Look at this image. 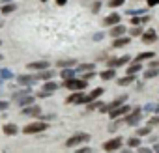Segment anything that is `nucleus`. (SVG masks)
<instances>
[{
	"label": "nucleus",
	"mask_w": 159,
	"mask_h": 153,
	"mask_svg": "<svg viewBox=\"0 0 159 153\" xmlns=\"http://www.w3.org/2000/svg\"><path fill=\"white\" fill-rule=\"evenodd\" d=\"M23 114H26V116H39L41 114V108L38 105H30V107L23 108Z\"/></svg>",
	"instance_id": "nucleus-11"
},
{
	"label": "nucleus",
	"mask_w": 159,
	"mask_h": 153,
	"mask_svg": "<svg viewBox=\"0 0 159 153\" xmlns=\"http://www.w3.org/2000/svg\"><path fill=\"white\" fill-rule=\"evenodd\" d=\"M41 2H47V0H41Z\"/></svg>",
	"instance_id": "nucleus-46"
},
{
	"label": "nucleus",
	"mask_w": 159,
	"mask_h": 153,
	"mask_svg": "<svg viewBox=\"0 0 159 153\" xmlns=\"http://www.w3.org/2000/svg\"><path fill=\"white\" fill-rule=\"evenodd\" d=\"M155 39H157V32H155V30H152V28H150V30H146V32L142 34V41H144V43H153Z\"/></svg>",
	"instance_id": "nucleus-9"
},
{
	"label": "nucleus",
	"mask_w": 159,
	"mask_h": 153,
	"mask_svg": "<svg viewBox=\"0 0 159 153\" xmlns=\"http://www.w3.org/2000/svg\"><path fill=\"white\" fill-rule=\"evenodd\" d=\"M153 151H155V153H159V142L155 144V147H153Z\"/></svg>",
	"instance_id": "nucleus-45"
},
{
	"label": "nucleus",
	"mask_w": 159,
	"mask_h": 153,
	"mask_svg": "<svg viewBox=\"0 0 159 153\" xmlns=\"http://www.w3.org/2000/svg\"><path fill=\"white\" fill-rule=\"evenodd\" d=\"M64 86L67 88V90H73V92H81V90H84L86 86H88V82L83 79V81H79V79H71V81H66L64 82Z\"/></svg>",
	"instance_id": "nucleus-1"
},
{
	"label": "nucleus",
	"mask_w": 159,
	"mask_h": 153,
	"mask_svg": "<svg viewBox=\"0 0 159 153\" xmlns=\"http://www.w3.org/2000/svg\"><path fill=\"white\" fill-rule=\"evenodd\" d=\"M15 10V4H6L4 8H2V13H11Z\"/></svg>",
	"instance_id": "nucleus-33"
},
{
	"label": "nucleus",
	"mask_w": 159,
	"mask_h": 153,
	"mask_svg": "<svg viewBox=\"0 0 159 153\" xmlns=\"http://www.w3.org/2000/svg\"><path fill=\"white\" fill-rule=\"evenodd\" d=\"M129 41H131L129 37H118V39H114V43H112V47H116V49H118V47H124V45H127Z\"/></svg>",
	"instance_id": "nucleus-21"
},
{
	"label": "nucleus",
	"mask_w": 159,
	"mask_h": 153,
	"mask_svg": "<svg viewBox=\"0 0 159 153\" xmlns=\"http://www.w3.org/2000/svg\"><path fill=\"white\" fill-rule=\"evenodd\" d=\"M28 67L30 69H34V71H47L51 65H49V62H32V63H28Z\"/></svg>",
	"instance_id": "nucleus-8"
},
{
	"label": "nucleus",
	"mask_w": 159,
	"mask_h": 153,
	"mask_svg": "<svg viewBox=\"0 0 159 153\" xmlns=\"http://www.w3.org/2000/svg\"><path fill=\"white\" fill-rule=\"evenodd\" d=\"M125 112H131L127 105H124V107H120V108H116V110H112V112H109V116H111L112 120H116V118H120V116H122V114H125Z\"/></svg>",
	"instance_id": "nucleus-13"
},
{
	"label": "nucleus",
	"mask_w": 159,
	"mask_h": 153,
	"mask_svg": "<svg viewBox=\"0 0 159 153\" xmlns=\"http://www.w3.org/2000/svg\"><path fill=\"white\" fill-rule=\"evenodd\" d=\"M124 34H125V26H122V24L111 28V36H112V37H120V36H124Z\"/></svg>",
	"instance_id": "nucleus-14"
},
{
	"label": "nucleus",
	"mask_w": 159,
	"mask_h": 153,
	"mask_svg": "<svg viewBox=\"0 0 159 153\" xmlns=\"http://www.w3.org/2000/svg\"><path fill=\"white\" fill-rule=\"evenodd\" d=\"M118 23H120V15L118 13H111L103 21V24H107V26H118Z\"/></svg>",
	"instance_id": "nucleus-7"
},
{
	"label": "nucleus",
	"mask_w": 159,
	"mask_h": 153,
	"mask_svg": "<svg viewBox=\"0 0 159 153\" xmlns=\"http://www.w3.org/2000/svg\"><path fill=\"white\" fill-rule=\"evenodd\" d=\"M17 101H19V105H23V108H26V107H30L34 103V97L32 95H25V97H19Z\"/></svg>",
	"instance_id": "nucleus-15"
},
{
	"label": "nucleus",
	"mask_w": 159,
	"mask_h": 153,
	"mask_svg": "<svg viewBox=\"0 0 159 153\" xmlns=\"http://www.w3.org/2000/svg\"><path fill=\"white\" fill-rule=\"evenodd\" d=\"M135 81V75H127V76H122V79L118 81V84L120 86H127V84H131Z\"/></svg>",
	"instance_id": "nucleus-17"
},
{
	"label": "nucleus",
	"mask_w": 159,
	"mask_h": 153,
	"mask_svg": "<svg viewBox=\"0 0 159 153\" xmlns=\"http://www.w3.org/2000/svg\"><path fill=\"white\" fill-rule=\"evenodd\" d=\"M81 95H83V94H73V95H69V97L66 99V103H79Z\"/></svg>",
	"instance_id": "nucleus-27"
},
{
	"label": "nucleus",
	"mask_w": 159,
	"mask_h": 153,
	"mask_svg": "<svg viewBox=\"0 0 159 153\" xmlns=\"http://www.w3.org/2000/svg\"><path fill=\"white\" fill-rule=\"evenodd\" d=\"M94 67H96L94 63H83L81 67H77V71H88V73H90V71H92Z\"/></svg>",
	"instance_id": "nucleus-28"
},
{
	"label": "nucleus",
	"mask_w": 159,
	"mask_h": 153,
	"mask_svg": "<svg viewBox=\"0 0 159 153\" xmlns=\"http://www.w3.org/2000/svg\"><path fill=\"white\" fill-rule=\"evenodd\" d=\"M99 6H101V4H99V2H96V4H94V11H99Z\"/></svg>",
	"instance_id": "nucleus-43"
},
{
	"label": "nucleus",
	"mask_w": 159,
	"mask_h": 153,
	"mask_svg": "<svg viewBox=\"0 0 159 153\" xmlns=\"http://www.w3.org/2000/svg\"><path fill=\"white\" fill-rule=\"evenodd\" d=\"M99 107H101L99 103H90V105H88V112H90V110H94V108H99Z\"/></svg>",
	"instance_id": "nucleus-38"
},
{
	"label": "nucleus",
	"mask_w": 159,
	"mask_h": 153,
	"mask_svg": "<svg viewBox=\"0 0 159 153\" xmlns=\"http://www.w3.org/2000/svg\"><path fill=\"white\" fill-rule=\"evenodd\" d=\"M56 88H58V84H56V82H45V86H43V92H47V94H52Z\"/></svg>",
	"instance_id": "nucleus-22"
},
{
	"label": "nucleus",
	"mask_w": 159,
	"mask_h": 153,
	"mask_svg": "<svg viewBox=\"0 0 159 153\" xmlns=\"http://www.w3.org/2000/svg\"><path fill=\"white\" fill-rule=\"evenodd\" d=\"M99 95H103V88H96V90H94V92L90 94V97H92V101H94V99H98Z\"/></svg>",
	"instance_id": "nucleus-31"
},
{
	"label": "nucleus",
	"mask_w": 159,
	"mask_h": 153,
	"mask_svg": "<svg viewBox=\"0 0 159 153\" xmlns=\"http://www.w3.org/2000/svg\"><path fill=\"white\" fill-rule=\"evenodd\" d=\"M139 144H140V140H139L137 136H135V138H129V140H127V146H129V147H137Z\"/></svg>",
	"instance_id": "nucleus-32"
},
{
	"label": "nucleus",
	"mask_w": 159,
	"mask_h": 153,
	"mask_svg": "<svg viewBox=\"0 0 159 153\" xmlns=\"http://www.w3.org/2000/svg\"><path fill=\"white\" fill-rule=\"evenodd\" d=\"M120 146H122V138L116 136V138L105 142V144H103V149H105V151H116V149H120Z\"/></svg>",
	"instance_id": "nucleus-4"
},
{
	"label": "nucleus",
	"mask_w": 159,
	"mask_h": 153,
	"mask_svg": "<svg viewBox=\"0 0 159 153\" xmlns=\"http://www.w3.org/2000/svg\"><path fill=\"white\" fill-rule=\"evenodd\" d=\"M88 140H90V134H86V133H79V134L67 138L66 146H67V147H73V146H77V144H83V142H88Z\"/></svg>",
	"instance_id": "nucleus-3"
},
{
	"label": "nucleus",
	"mask_w": 159,
	"mask_h": 153,
	"mask_svg": "<svg viewBox=\"0 0 159 153\" xmlns=\"http://www.w3.org/2000/svg\"><path fill=\"white\" fill-rule=\"evenodd\" d=\"M125 101H127V97H125V95H120L118 99H114V101H112V103L109 105V110L112 112V110H116V108H120V107H124V103H125Z\"/></svg>",
	"instance_id": "nucleus-10"
},
{
	"label": "nucleus",
	"mask_w": 159,
	"mask_h": 153,
	"mask_svg": "<svg viewBox=\"0 0 159 153\" xmlns=\"http://www.w3.org/2000/svg\"><path fill=\"white\" fill-rule=\"evenodd\" d=\"M73 73H75L73 69H62V79L64 81H71L73 79Z\"/></svg>",
	"instance_id": "nucleus-23"
},
{
	"label": "nucleus",
	"mask_w": 159,
	"mask_h": 153,
	"mask_svg": "<svg viewBox=\"0 0 159 153\" xmlns=\"http://www.w3.org/2000/svg\"><path fill=\"white\" fill-rule=\"evenodd\" d=\"M77 153H94L92 147H81V149H77Z\"/></svg>",
	"instance_id": "nucleus-36"
},
{
	"label": "nucleus",
	"mask_w": 159,
	"mask_h": 153,
	"mask_svg": "<svg viewBox=\"0 0 159 153\" xmlns=\"http://www.w3.org/2000/svg\"><path fill=\"white\" fill-rule=\"evenodd\" d=\"M114 75H116V73H114V69H107V71H103L99 76H101L103 81H111V79H114Z\"/></svg>",
	"instance_id": "nucleus-20"
},
{
	"label": "nucleus",
	"mask_w": 159,
	"mask_h": 153,
	"mask_svg": "<svg viewBox=\"0 0 159 153\" xmlns=\"http://www.w3.org/2000/svg\"><path fill=\"white\" fill-rule=\"evenodd\" d=\"M17 81H19L21 84H26V86H28V84H34V82H38L39 79H38V75H21Z\"/></svg>",
	"instance_id": "nucleus-6"
},
{
	"label": "nucleus",
	"mask_w": 159,
	"mask_h": 153,
	"mask_svg": "<svg viewBox=\"0 0 159 153\" xmlns=\"http://www.w3.org/2000/svg\"><path fill=\"white\" fill-rule=\"evenodd\" d=\"M146 4H148L150 8H153V6H157V4H159V0H146Z\"/></svg>",
	"instance_id": "nucleus-37"
},
{
	"label": "nucleus",
	"mask_w": 159,
	"mask_h": 153,
	"mask_svg": "<svg viewBox=\"0 0 159 153\" xmlns=\"http://www.w3.org/2000/svg\"><path fill=\"white\" fill-rule=\"evenodd\" d=\"M157 123H159V116H153V118L148 121V125H150V127H153V125H157Z\"/></svg>",
	"instance_id": "nucleus-35"
},
{
	"label": "nucleus",
	"mask_w": 159,
	"mask_h": 153,
	"mask_svg": "<svg viewBox=\"0 0 159 153\" xmlns=\"http://www.w3.org/2000/svg\"><path fill=\"white\" fill-rule=\"evenodd\" d=\"M99 112H111V110H109V105H101V107H99Z\"/></svg>",
	"instance_id": "nucleus-40"
},
{
	"label": "nucleus",
	"mask_w": 159,
	"mask_h": 153,
	"mask_svg": "<svg viewBox=\"0 0 159 153\" xmlns=\"http://www.w3.org/2000/svg\"><path fill=\"white\" fill-rule=\"evenodd\" d=\"M8 108V103L6 101H0V110H6Z\"/></svg>",
	"instance_id": "nucleus-41"
},
{
	"label": "nucleus",
	"mask_w": 159,
	"mask_h": 153,
	"mask_svg": "<svg viewBox=\"0 0 159 153\" xmlns=\"http://www.w3.org/2000/svg\"><path fill=\"white\" fill-rule=\"evenodd\" d=\"M17 133V125H13V123H6L4 125V134H15Z\"/></svg>",
	"instance_id": "nucleus-18"
},
{
	"label": "nucleus",
	"mask_w": 159,
	"mask_h": 153,
	"mask_svg": "<svg viewBox=\"0 0 159 153\" xmlns=\"http://www.w3.org/2000/svg\"><path fill=\"white\" fill-rule=\"evenodd\" d=\"M66 2H67V0H56V4H58V6H64Z\"/></svg>",
	"instance_id": "nucleus-44"
},
{
	"label": "nucleus",
	"mask_w": 159,
	"mask_h": 153,
	"mask_svg": "<svg viewBox=\"0 0 159 153\" xmlns=\"http://www.w3.org/2000/svg\"><path fill=\"white\" fill-rule=\"evenodd\" d=\"M131 34H133V36H140V34H142V30H140V28H133V30H131Z\"/></svg>",
	"instance_id": "nucleus-39"
},
{
	"label": "nucleus",
	"mask_w": 159,
	"mask_h": 153,
	"mask_svg": "<svg viewBox=\"0 0 159 153\" xmlns=\"http://www.w3.org/2000/svg\"><path fill=\"white\" fill-rule=\"evenodd\" d=\"M0 60H2V54H0Z\"/></svg>",
	"instance_id": "nucleus-47"
},
{
	"label": "nucleus",
	"mask_w": 159,
	"mask_h": 153,
	"mask_svg": "<svg viewBox=\"0 0 159 153\" xmlns=\"http://www.w3.org/2000/svg\"><path fill=\"white\" fill-rule=\"evenodd\" d=\"M129 62V56H122V58H116V60H111L109 62V67H120V65H125Z\"/></svg>",
	"instance_id": "nucleus-12"
},
{
	"label": "nucleus",
	"mask_w": 159,
	"mask_h": 153,
	"mask_svg": "<svg viewBox=\"0 0 159 153\" xmlns=\"http://www.w3.org/2000/svg\"><path fill=\"white\" fill-rule=\"evenodd\" d=\"M146 21H148V17L144 15V17H135V19H133L131 23H133L135 26H139V24H142V23H146Z\"/></svg>",
	"instance_id": "nucleus-30"
},
{
	"label": "nucleus",
	"mask_w": 159,
	"mask_h": 153,
	"mask_svg": "<svg viewBox=\"0 0 159 153\" xmlns=\"http://www.w3.org/2000/svg\"><path fill=\"white\" fill-rule=\"evenodd\" d=\"M150 133H152V127H150V125H148V127H140V129L137 131L139 136H146V134H150Z\"/></svg>",
	"instance_id": "nucleus-26"
},
{
	"label": "nucleus",
	"mask_w": 159,
	"mask_h": 153,
	"mask_svg": "<svg viewBox=\"0 0 159 153\" xmlns=\"http://www.w3.org/2000/svg\"><path fill=\"white\" fill-rule=\"evenodd\" d=\"M75 63H77L75 60H60L56 65H58V67H69V65H75Z\"/></svg>",
	"instance_id": "nucleus-25"
},
{
	"label": "nucleus",
	"mask_w": 159,
	"mask_h": 153,
	"mask_svg": "<svg viewBox=\"0 0 159 153\" xmlns=\"http://www.w3.org/2000/svg\"><path fill=\"white\" fill-rule=\"evenodd\" d=\"M157 75H159V67H150V69L144 71V76H146V79H152V76H157Z\"/></svg>",
	"instance_id": "nucleus-19"
},
{
	"label": "nucleus",
	"mask_w": 159,
	"mask_h": 153,
	"mask_svg": "<svg viewBox=\"0 0 159 153\" xmlns=\"http://www.w3.org/2000/svg\"><path fill=\"white\" fill-rule=\"evenodd\" d=\"M47 127H49V125H47L45 121H34V123L23 127V133H26V134H34V133H41V131H45Z\"/></svg>",
	"instance_id": "nucleus-2"
},
{
	"label": "nucleus",
	"mask_w": 159,
	"mask_h": 153,
	"mask_svg": "<svg viewBox=\"0 0 159 153\" xmlns=\"http://www.w3.org/2000/svg\"><path fill=\"white\" fill-rule=\"evenodd\" d=\"M140 116H142V110H140V108H135V110H131V114H127L125 123H127V125H135V123L140 120Z\"/></svg>",
	"instance_id": "nucleus-5"
},
{
	"label": "nucleus",
	"mask_w": 159,
	"mask_h": 153,
	"mask_svg": "<svg viewBox=\"0 0 159 153\" xmlns=\"http://www.w3.org/2000/svg\"><path fill=\"white\" fill-rule=\"evenodd\" d=\"M52 76H54V71H51V69L38 73V79H39V81H49V79H52Z\"/></svg>",
	"instance_id": "nucleus-16"
},
{
	"label": "nucleus",
	"mask_w": 159,
	"mask_h": 153,
	"mask_svg": "<svg viewBox=\"0 0 159 153\" xmlns=\"http://www.w3.org/2000/svg\"><path fill=\"white\" fill-rule=\"evenodd\" d=\"M125 2V0H111V8H118V6H122Z\"/></svg>",
	"instance_id": "nucleus-34"
},
{
	"label": "nucleus",
	"mask_w": 159,
	"mask_h": 153,
	"mask_svg": "<svg viewBox=\"0 0 159 153\" xmlns=\"http://www.w3.org/2000/svg\"><path fill=\"white\" fill-rule=\"evenodd\" d=\"M139 153H152V149H148V147H140Z\"/></svg>",
	"instance_id": "nucleus-42"
},
{
	"label": "nucleus",
	"mask_w": 159,
	"mask_h": 153,
	"mask_svg": "<svg viewBox=\"0 0 159 153\" xmlns=\"http://www.w3.org/2000/svg\"><path fill=\"white\" fill-rule=\"evenodd\" d=\"M140 69H142V65H140L139 62H135L131 67H127V75H135V73H137V71H140Z\"/></svg>",
	"instance_id": "nucleus-24"
},
{
	"label": "nucleus",
	"mask_w": 159,
	"mask_h": 153,
	"mask_svg": "<svg viewBox=\"0 0 159 153\" xmlns=\"http://www.w3.org/2000/svg\"><path fill=\"white\" fill-rule=\"evenodd\" d=\"M146 58H153V52H140V54L137 56V62H142V60H146Z\"/></svg>",
	"instance_id": "nucleus-29"
}]
</instances>
